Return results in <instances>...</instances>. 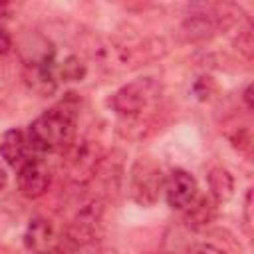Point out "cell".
<instances>
[{
  "label": "cell",
  "instance_id": "obj_1",
  "mask_svg": "<svg viewBox=\"0 0 254 254\" xmlns=\"http://www.w3.org/2000/svg\"><path fill=\"white\" fill-rule=\"evenodd\" d=\"M79 103L67 93L58 105L38 115L28 127V141L38 153H65L75 143Z\"/></svg>",
  "mask_w": 254,
  "mask_h": 254
},
{
  "label": "cell",
  "instance_id": "obj_2",
  "mask_svg": "<svg viewBox=\"0 0 254 254\" xmlns=\"http://www.w3.org/2000/svg\"><path fill=\"white\" fill-rule=\"evenodd\" d=\"M161 97V83L157 77L145 75L121 85L109 99V107L119 115V119H133L143 115H153Z\"/></svg>",
  "mask_w": 254,
  "mask_h": 254
},
{
  "label": "cell",
  "instance_id": "obj_3",
  "mask_svg": "<svg viewBox=\"0 0 254 254\" xmlns=\"http://www.w3.org/2000/svg\"><path fill=\"white\" fill-rule=\"evenodd\" d=\"M165 189V175L159 163L153 157H139L129 171L127 190L133 202L139 206H153L157 204L161 192Z\"/></svg>",
  "mask_w": 254,
  "mask_h": 254
},
{
  "label": "cell",
  "instance_id": "obj_4",
  "mask_svg": "<svg viewBox=\"0 0 254 254\" xmlns=\"http://www.w3.org/2000/svg\"><path fill=\"white\" fill-rule=\"evenodd\" d=\"M65 153H67V159H65L67 179L75 185L91 183L103 161L101 145L91 139H81V141H75Z\"/></svg>",
  "mask_w": 254,
  "mask_h": 254
},
{
  "label": "cell",
  "instance_id": "obj_5",
  "mask_svg": "<svg viewBox=\"0 0 254 254\" xmlns=\"http://www.w3.org/2000/svg\"><path fill=\"white\" fill-rule=\"evenodd\" d=\"M24 83L28 85L30 91H34L40 97L54 95L58 89V77H56V54L54 50L34 56L24 60V69H22Z\"/></svg>",
  "mask_w": 254,
  "mask_h": 254
},
{
  "label": "cell",
  "instance_id": "obj_6",
  "mask_svg": "<svg viewBox=\"0 0 254 254\" xmlns=\"http://www.w3.org/2000/svg\"><path fill=\"white\" fill-rule=\"evenodd\" d=\"M165 198L167 204L175 210H185L196 196H198V185L196 179L185 171V169H175L165 177Z\"/></svg>",
  "mask_w": 254,
  "mask_h": 254
},
{
  "label": "cell",
  "instance_id": "obj_7",
  "mask_svg": "<svg viewBox=\"0 0 254 254\" xmlns=\"http://www.w3.org/2000/svg\"><path fill=\"white\" fill-rule=\"evenodd\" d=\"M50 181H52L50 169L38 157H30L18 169V189L26 198H40L42 194H46Z\"/></svg>",
  "mask_w": 254,
  "mask_h": 254
},
{
  "label": "cell",
  "instance_id": "obj_8",
  "mask_svg": "<svg viewBox=\"0 0 254 254\" xmlns=\"http://www.w3.org/2000/svg\"><path fill=\"white\" fill-rule=\"evenodd\" d=\"M101 216H103V202L101 200H91L85 204L73 218L69 226V238L75 244H87L95 240L97 230L101 226Z\"/></svg>",
  "mask_w": 254,
  "mask_h": 254
},
{
  "label": "cell",
  "instance_id": "obj_9",
  "mask_svg": "<svg viewBox=\"0 0 254 254\" xmlns=\"http://www.w3.org/2000/svg\"><path fill=\"white\" fill-rule=\"evenodd\" d=\"M30 141L28 135L18 129L12 127L8 131H4L2 139H0V157L6 161V165H10L12 169H20L28 159H30Z\"/></svg>",
  "mask_w": 254,
  "mask_h": 254
},
{
  "label": "cell",
  "instance_id": "obj_10",
  "mask_svg": "<svg viewBox=\"0 0 254 254\" xmlns=\"http://www.w3.org/2000/svg\"><path fill=\"white\" fill-rule=\"evenodd\" d=\"M216 202L210 196H196L185 208V224L192 230H204L216 218Z\"/></svg>",
  "mask_w": 254,
  "mask_h": 254
},
{
  "label": "cell",
  "instance_id": "obj_11",
  "mask_svg": "<svg viewBox=\"0 0 254 254\" xmlns=\"http://www.w3.org/2000/svg\"><path fill=\"white\" fill-rule=\"evenodd\" d=\"M208 181V190H210V198L216 204L228 202L234 194V179L230 175L228 169L224 167H212L206 175Z\"/></svg>",
  "mask_w": 254,
  "mask_h": 254
},
{
  "label": "cell",
  "instance_id": "obj_12",
  "mask_svg": "<svg viewBox=\"0 0 254 254\" xmlns=\"http://www.w3.org/2000/svg\"><path fill=\"white\" fill-rule=\"evenodd\" d=\"M52 228L48 224V220H42V218H36L30 222L28 230H26V236H24V242L30 250L38 252V254H46V248H50L52 244Z\"/></svg>",
  "mask_w": 254,
  "mask_h": 254
},
{
  "label": "cell",
  "instance_id": "obj_13",
  "mask_svg": "<svg viewBox=\"0 0 254 254\" xmlns=\"http://www.w3.org/2000/svg\"><path fill=\"white\" fill-rule=\"evenodd\" d=\"M85 75V65L77 56H67L64 62H56V77L64 81H81Z\"/></svg>",
  "mask_w": 254,
  "mask_h": 254
},
{
  "label": "cell",
  "instance_id": "obj_14",
  "mask_svg": "<svg viewBox=\"0 0 254 254\" xmlns=\"http://www.w3.org/2000/svg\"><path fill=\"white\" fill-rule=\"evenodd\" d=\"M206 242L212 244L220 254H242V246H240V242H238L228 230H220V228L214 230Z\"/></svg>",
  "mask_w": 254,
  "mask_h": 254
},
{
  "label": "cell",
  "instance_id": "obj_15",
  "mask_svg": "<svg viewBox=\"0 0 254 254\" xmlns=\"http://www.w3.org/2000/svg\"><path fill=\"white\" fill-rule=\"evenodd\" d=\"M192 93L196 95V99L198 101H210L216 93H218V83H216V79L212 77V75H200L196 81H194V85H192Z\"/></svg>",
  "mask_w": 254,
  "mask_h": 254
},
{
  "label": "cell",
  "instance_id": "obj_16",
  "mask_svg": "<svg viewBox=\"0 0 254 254\" xmlns=\"http://www.w3.org/2000/svg\"><path fill=\"white\" fill-rule=\"evenodd\" d=\"M230 137V143H232V147L240 153V155H244L246 159H250L252 157V133H250V127H238L232 135H228Z\"/></svg>",
  "mask_w": 254,
  "mask_h": 254
},
{
  "label": "cell",
  "instance_id": "obj_17",
  "mask_svg": "<svg viewBox=\"0 0 254 254\" xmlns=\"http://www.w3.org/2000/svg\"><path fill=\"white\" fill-rule=\"evenodd\" d=\"M236 46H238V52L242 56H246L248 60L252 58V48H254V40H252V28L246 26L244 30L238 32V38H236Z\"/></svg>",
  "mask_w": 254,
  "mask_h": 254
},
{
  "label": "cell",
  "instance_id": "obj_18",
  "mask_svg": "<svg viewBox=\"0 0 254 254\" xmlns=\"http://www.w3.org/2000/svg\"><path fill=\"white\" fill-rule=\"evenodd\" d=\"M12 50V38L10 34L0 26V56H6Z\"/></svg>",
  "mask_w": 254,
  "mask_h": 254
},
{
  "label": "cell",
  "instance_id": "obj_19",
  "mask_svg": "<svg viewBox=\"0 0 254 254\" xmlns=\"http://www.w3.org/2000/svg\"><path fill=\"white\" fill-rule=\"evenodd\" d=\"M250 208H252V189H248V192H246V202H244V220H246V226L252 224Z\"/></svg>",
  "mask_w": 254,
  "mask_h": 254
},
{
  "label": "cell",
  "instance_id": "obj_20",
  "mask_svg": "<svg viewBox=\"0 0 254 254\" xmlns=\"http://www.w3.org/2000/svg\"><path fill=\"white\" fill-rule=\"evenodd\" d=\"M190 254H220L212 244H208V242H202V244H198L196 248H192V252Z\"/></svg>",
  "mask_w": 254,
  "mask_h": 254
},
{
  "label": "cell",
  "instance_id": "obj_21",
  "mask_svg": "<svg viewBox=\"0 0 254 254\" xmlns=\"http://www.w3.org/2000/svg\"><path fill=\"white\" fill-rule=\"evenodd\" d=\"M242 99H244V103H246V109L252 111V107H254V103H252V83L246 85V89H244V93H242Z\"/></svg>",
  "mask_w": 254,
  "mask_h": 254
},
{
  "label": "cell",
  "instance_id": "obj_22",
  "mask_svg": "<svg viewBox=\"0 0 254 254\" xmlns=\"http://www.w3.org/2000/svg\"><path fill=\"white\" fill-rule=\"evenodd\" d=\"M8 185V173H6V167L0 163V190Z\"/></svg>",
  "mask_w": 254,
  "mask_h": 254
},
{
  "label": "cell",
  "instance_id": "obj_23",
  "mask_svg": "<svg viewBox=\"0 0 254 254\" xmlns=\"http://www.w3.org/2000/svg\"><path fill=\"white\" fill-rule=\"evenodd\" d=\"M6 10H8V6H6L4 2H0V18H4V16H6Z\"/></svg>",
  "mask_w": 254,
  "mask_h": 254
}]
</instances>
